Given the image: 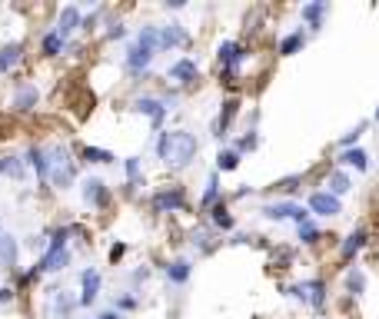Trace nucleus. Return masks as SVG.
Returning a JSON list of instances; mask_svg holds the SVG:
<instances>
[{
	"instance_id": "nucleus-1",
	"label": "nucleus",
	"mask_w": 379,
	"mask_h": 319,
	"mask_svg": "<svg viewBox=\"0 0 379 319\" xmlns=\"http://www.w3.org/2000/svg\"><path fill=\"white\" fill-rule=\"evenodd\" d=\"M157 156L164 160L170 170H187L197 154H200V140L187 133V130H160V137H157Z\"/></svg>"
},
{
	"instance_id": "nucleus-2",
	"label": "nucleus",
	"mask_w": 379,
	"mask_h": 319,
	"mask_svg": "<svg viewBox=\"0 0 379 319\" xmlns=\"http://www.w3.org/2000/svg\"><path fill=\"white\" fill-rule=\"evenodd\" d=\"M157 50H160V27H153V24L140 27L137 40L126 47V70L130 74H147Z\"/></svg>"
},
{
	"instance_id": "nucleus-3",
	"label": "nucleus",
	"mask_w": 379,
	"mask_h": 319,
	"mask_svg": "<svg viewBox=\"0 0 379 319\" xmlns=\"http://www.w3.org/2000/svg\"><path fill=\"white\" fill-rule=\"evenodd\" d=\"M77 177V163L70 150L63 147V143H53L47 147V183H53L57 190H67Z\"/></svg>"
},
{
	"instance_id": "nucleus-4",
	"label": "nucleus",
	"mask_w": 379,
	"mask_h": 319,
	"mask_svg": "<svg viewBox=\"0 0 379 319\" xmlns=\"http://www.w3.org/2000/svg\"><path fill=\"white\" fill-rule=\"evenodd\" d=\"M173 103H177V97H170V100H164V97H137V100L130 103V110H133V114L150 116V123L160 130L164 127V120H166V114L173 110Z\"/></svg>"
},
{
	"instance_id": "nucleus-5",
	"label": "nucleus",
	"mask_w": 379,
	"mask_h": 319,
	"mask_svg": "<svg viewBox=\"0 0 379 319\" xmlns=\"http://www.w3.org/2000/svg\"><path fill=\"white\" fill-rule=\"evenodd\" d=\"M260 213H263L266 219H277V223L293 219L296 226L310 219V210H306L303 203H296V200H277V203H266V206H260Z\"/></svg>"
},
{
	"instance_id": "nucleus-6",
	"label": "nucleus",
	"mask_w": 379,
	"mask_h": 319,
	"mask_svg": "<svg viewBox=\"0 0 379 319\" xmlns=\"http://www.w3.org/2000/svg\"><path fill=\"white\" fill-rule=\"evenodd\" d=\"M286 293L296 296L300 303H306V306H313V309H323L329 299V290L323 280H303V283H296V286H290Z\"/></svg>"
},
{
	"instance_id": "nucleus-7",
	"label": "nucleus",
	"mask_w": 379,
	"mask_h": 319,
	"mask_svg": "<svg viewBox=\"0 0 379 319\" xmlns=\"http://www.w3.org/2000/svg\"><path fill=\"white\" fill-rule=\"evenodd\" d=\"M67 266H70V250H67V246H47V253L40 256V263L27 273L24 280L30 283V280H37L40 273H60V269H67Z\"/></svg>"
},
{
	"instance_id": "nucleus-8",
	"label": "nucleus",
	"mask_w": 379,
	"mask_h": 319,
	"mask_svg": "<svg viewBox=\"0 0 379 319\" xmlns=\"http://www.w3.org/2000/svg\"><path fill=\"white\" fill-rule=\"evenodd\" d=\"M216 57H220L223 74H227V77H237V74H240V67H243V60H246V47H240L237 40H223V43L216 47Z\"/></svg>"
},
{
	"instance_id": "nucleus-9",
	"label": "nucleus",
	"mask_w": 379,
	"mask_h": 319,
	"mask_svg": "<svg viewBox=\"0 0 379 319\" xmlns=\"http://www.w3.org/2000/svg\"><path fill=\"white\" fill-rule=\"evenodd\" d=\"M80 196H84V203H87L90 210H107V203H110V190H107V183L97 177H87L80 183Z\"/></svg>"
},
{
	"instance_id": "nucleus-10",
	"label": "nucleus",
	"mask_w": 379,
	"mask_h": 319,
	"mask_svg": "<svg viewBox=\"0 0 379 319\" xmlns=\"http://www.w3.org/2000/svg\"><path fill=\"white\" fill-rule=\"evenodd\" d=\"M183 206H187L183 186H166V190L153 193V210H157V213H180Z\"/></svg>"
},
{
	"instance_id": "nucleus-11",
	"label": "nucleus",
	"mask_w": 379,
	"mask_h": 319,
	"mask_svg": "<svg viewBox=\"0 0 379 319\" xmlns=\"http://www.w3.org/2000/svg\"><path fill=\"white\" fill-rule=\"evenodd\" d=\"M310 213H316V217H340L343 213V200L340 196H333L329 190H316L313 196H310V206H306Z\"/></svg>"
},
{
	"instance_id": "nucleus-12",
	"label": "nucleus",
	"mask_w": 379,
	"mask_h": 319,
	"mask_svg": "<svg viewBox=\"0 0 379 319\" xmlns=\"http://www.w3.org/2000/svg\"><path fill=\"white\" fill-rule=\"evenodd\" d=\"M100 286H103V276L97 266H87L80 273V306H93L97 296H100Z\"/></svg>"
},
{
	"instance_id": "nucleus-13",
	"label": "nucleus",
	"mask_w": 379,
	"mask_h": 319,
	"mask_svg": "<svg viewBox=\"0 0 379 319\" xmlns=\"http://www.w3.org/2000/svg\"><path fill=\"white\" fill-rule=\"evenodd\" d=\"M166 77L173 80V83H180V87H190V83H197V77H200V64L193 57H180V60L170 64Z\"/></svg>"
},
{
	"instance_id": "nucleus-14",
	"label": "nucleus",
	"mask_w": 379,
	"mask_h": 319,
	"mask_svg": "<svg viewBox=\"0 0 379 319\" xmlns=\"http://www.w3.org/2000/svg\"><path fill=\"white\" fill-rule=\"evenodd\" d=\"M77 306H80V296L67 293V290H53L51 293V316L53 319H74Z\"/></svg>"
},
{
	"instance_id": "nucleus-15",
	"label": "nucleus",
	"mask_w": 379,
	"mask_h": 319,
	"mask_svg": "<svg viewBox=\"0 0 379 319\" xmlns=\"http://www.w3.org/2000/svg\"><path fill=\"white\" fill-rule=\"evenodd\" d=\"M37 100H40L37 83L24 80V83H17V90H13L11 107H13V110H20V114H27V110H34V107H37Z\"/></svg>"
},
{
	"instance_id": "nucleus-16",
	"label": "nucleus",
	"mask_w": 379,
	"mask_h": 319,
	"mask_svg": "<svg viewBox=\"0 0 379 319\" xmlns=\"http://www.w3.org/2000/svg\"><path fill=\"white\" fill-rule=\"evenodd\" d=\"M77 27H84V13H80V7H77V4H67V7L60 11V17H57V27H53V30H57V34L67 40L77 30Z\"/></svg>"
},
{
	"instance_id": "nucleus-17",
	"label": "nucleus",
	"mask_w": 379,
	"mask_h": 319,
	"mask_svg": "<svg viewBox=\"0 0 379 319\" xmlns=\"http://www.w3.org/2000/svg\"><path fill=\"white\" fill-rule=\"evenodd\" d=\"M190 34L183 30V24H164L160 27V50H177V47H187Z\"/></svg>"
},
{
	"instance_id": "nucleus-18",
	"label": "nucleus",
	"mask_w": 379,
	"mask_h": 319,
	"mask_svg": "<svg viewBox=\"0 0 379 319\" xmlns=\"http://www.w3.org/2000/svg\"><path fill=\"white\" fill-rule=\"evenodd\" d=\"M240 114V100H223L220 103V116H216V123H213V133L216 137H227V130H230V123H233V116Z\"/></svg>"
},
{
	"instance_id": "nucleus-19",
	"label": "nucleus",
	"mask_w": 379,
	"mask_h": 319,
	"mask_svg": "<svg viewBox=\"0 0 379 319\" xmlns=\"http://www.w3.org/2000/svg\"><path fill=\"white\" fill-rule=\"evenodd\" d=\"M366 243H369V233L363 230V226H356V230L350 233L346 240H343V246H340V256H343V259H353V256L359 253V250H363Z\"/></svg>"
},
{
	"instance_id": "nucleus-20",
	"label": "nucleus",
	"mask_w": 379,
	"mask_h": 319,
	"mask_svg": "<svg viewBox=\"0 0 379 319\" xmlns=\"http://www.w3.org/2000/svg\"><path fill=\"white\" fill-rule=\"evenodd\" d=\"M24 160H27V166L37 173L40 183H47V147H30L24 154Z\"/></svg>"
},
{
	"instance_id": "nucleus-21",
	"label": "nucleus",
	"mask_w": 379,
	"mask_h": 319,
	"mask_svg": "<svg viewBox=\"0 0 379 319\" xmlns=\"http://www.w3.org/2000/svg\"><path fill=\"white\" fill-rule=\"evenodd\" d=\"M0 177H11V179H24L27 177V160L24 156H0Z\"/></svg>"
},
{
	"instance_id": "nucleus-22",
	"label": "nucleus",
	"mask_w": 379,
	"mask_h": 319,
	"mask_svg": "<svg viewBox=\"0 0 379 319\" xmlns=\"http://www.w3.org/2000/svg\"><path fill=\"white\" fill-rule=\"evenodd\" d=\"M329 4L326 0H313V4H306L303 11H300V17H303L306 24H310V30H319L323 27V17H326Z\"/></svg>"
},
{
	"instance_id": "nucleus-23",
	"label": "nucleus",
	"mask_w": 379,
	"mask_h": 319,
	"mask_svg": "<svg viewBox=\"0 0 379 319\" xmlns=\"http://www.w3.org/2000/svg\"><path fill=\"white\" fill-rule=\"evenodd\" d=\"M340 163L350 166V170H356V173H366V170H369V156H366V150L353 147V150H343V154H340Z\"/></svg>"
},
{
	"instance_id": "nucleus-24",
	"label": "nucleus",
	"mask_w": 379,
	"mask_h": 319,
	"mask_svg": "<svg viewBox=\"0 0 379 319\" xmlns=\"http://www.w3.org/2000/svg\"><path fill=\"white\" fill-rule=\"evenodd\" d=\"M20 60H24V43H7V47H0V74L13 70Z\"/></svg>"
},
{
	"instance_id": "nucleus-25",
	"label": "nucleus",
	"mask_w": 379,
	"mask_h": 319,
	"mask_svg": "<svg viewBox=\"0 0 379 319\" xmlns=\"http://www.w3.org/2000/svg\"><path fill=\"white\" fill-rule=\"evenodd\" d=\"M17 263V236L11 233H0V266L11 269Z\"/></svg>"
},
{
	"instance_id": "nucleus-26",
	"label": "nucleus",
	"mask_w": 379,
	"mask_h": 319,
	"mask_svg": "<svg viewBox=\"0 0 379 319\" xmlns=\"http://www.w3.org/2000/svg\"><path fill=\"white\" fill-rule=\"evenodd\" d=\"M190 273H193V263L190 259H173L170 266H166V280L173 283V286H183L190 280Z\"/></svg>"
},
{
	"instance_id": "nucleus-27",
	"label": "nucleus",
	"mask_w": 379,
	"mask_h": 319,
	"mask_svg": "<svg viewBox=\"0 0 379 319\" xmlns=\"http://www.w3.org/2000/svg\"><path fill=\"white\" fill-rule=\"evenodd\" d=\"M306 47V34L303 30H293L286 37L279 40V57H293V53H300Z\"/></svg>"
},
{
	"instance_id": "nucleus-28",
	"label": "nucleus",
	"mask_w": 379,
	"mask_h": 319,
	"mask_svg": "<svg viewBox=\"0 0 379 319\" xmlns=\"http://www.w3.org/2000/svg\"><path fill=\"white\" fill-rule=\"evenodd\" d=\"M326 186H329V193H333V196H346V193H350V186H353V179H350V173H346V170H333V173H329V179H326Z\"/></svg>"
},
{
	"instance_id": "nucleus-29",
	"label": "nucleus",
	"mask_w": 379,
	"mask_h": 319,
	"mask_svg": "<svg viewBox=\"0 0 379 319\" xmlns=\"http://www.w3.org/2000/svg\"><path fill=\"white\" fill-rule=\"evenodd\" d=\"M210 219H213L216 230H233V226H237V219H233V213L227 210V203H223V200H220L216 206H210Z\"/></svg>"
},
{
	"instance_id": "nucleus-30",
	"label": "nucleus",
	"mask_w": 379,
	"mask_h": 319,
	"mask_svg": "<svg viewBox=\"0 0 379 319\" xmlns=\"http://www.w3.org/2000/svg\"><path fill=\"white\" fill-rule=\"evenodd\" d=\"M63 47H67V40H63L57 30H47L44 40H40V50H44V57H60Z\"/></svg>"
},
{
	"instance_id": "nucleus-31",
	"label": "nucleus",
	"mask_w": 379,
	"mask_h": 319,
	"mask_svg": "<svg viewBox=\"0 0 379 319\" xmlns=\"http://www.w3.org/2000/svg\"><path fill=\"white\" fill-rule=\"evenodd\" d=\"M240 160L243 156L233 150V147H227V150H220L216 154V173H233L237 166H240Z\"/></svg>"
},
{
	"instance_id": "nucleus-32",
	"label": "nucleus",
	"mask_w": 379,
	"mask_h": 319,
	"mask_svg": "<svg viewBox=\"0 0 379 319\" xmlns=\"http://www.w3.org/2000/svg\"><path fill=\"white\" fill-rule=\"evenodd\" d=\"M220 203V173H210V179H206V190H203V200H200V206L203 210H210V206H216Z\"/></svg>"
},
{
	"instance_id": "nucleus-33",
	"label": "nucleus",
	"mask_w": 379,
	"mask_h": 319,
	"mask_svg": "<svg viewBox=\"0 0 379 319\" xmlns=\"http://www.w3.org/2000/svg\"><path fill=\"white\" fill-rule=\"evenodd\" d=\"M346 290H350V293L353 296H363L366 293V273H363V269H350V273H346Z\"/></svg>"
},
{
	"instance_id": "nucleus-34",
	"label": "nucleus",
	"mask_w": 379,
	"mask_h": 319,
	"mask_svg": "<svg viewBox=\"0 0 379 319\" xmlns=\"http://www.w3.org/2000/svg\"><path fill=\"white\" fill-rule=\"evenodd\" d=\"M80 156H84V160H87V163H114L117 156L110 154V150H100V147H84V150H80Z\"/></svg>"
},
{
	"instance_id": "nucleus-35",
	"label": "nucleus",
	"mask_w": 379,
	"mask_h": 319,
	"mask_svg": "<svg viewBox=\"0 0 379 319\" xmlns=\"http://www.w3.org/2000/svg\"><path fill=\"white\" fill-rule=\"evenodd\" d=\"M124 170H126V186H140V179H143L140 156H130V160H124Z\"/></svg>"
},
{
	"instance_id": "nucleus-36",
	"label": "nucleus",
	"mask_w": 379,
	"mask_h": 319,
	"mask_svg": "<svg viewBox=\"0 0 379 319\" xmlns=\"http://www.w3.org/2000/svg\"><path fill=\"white\" fill-rule=\"evenodd\" d=\"M296 233H300V243H303V246H313V243H319V226H316L313 219L300 223V226H296Z\"/></svg>"
},
{
	"instance_id": "nucleus-37",
	"label": "nucleus",
	"mask_w": 379,
	"mask_h": 319,
	"mask_svg": "<svg viewBox=\"0 0 379 319\" xmlns=\"http://www.w3.org/2000/svg\"><path fill=\"white\" fill-rule=\"evenodd\" d=\"M256 147H260V133H256V130H250V133H243L240 140H237V147H233V150L243 156V154H253Z\"/></svg>"
},
{
	"instance_id": "nucleus-38",
	"label": "nucleus",
	"mask_w": 379,
	"mask_h": 319,
	"mask_svg": "<svg viewBox=\"0 0 379 319\" xmlns=\"http://www.w3.org/2000/svg\"><path fill=\"white\" fill-rule=\"evenodd\" d=\"M193 246H197L200 253H210V250H213V233H210V230H197V233H193Z\"/></svg>"
},
{
	"instance_id": "nucleus-39",
	"label": "nucleus",
	"mask_w": 379,
	"mask_h": 319,
	"mask_svg": "<svg viewBox=\"0 0 379 319\" xmlns=\"http://www.w3.org/2000/svg\"><path fill=\"white\" fill-rule=\"evenodd\" d=\"M363 133H366V123H359V127H353V130H350V133H343L340 147H343V150H353V147H356V140H359Z\"/></svg>"
},
{
	"instance_id": "nucleus-40",
	"label": "nucleus",
	"mask_w": 379,
	"mask_h": 319,
	"mask_svg": "<svg viewBox=\"0 0 379 319\" xmlns=\"http://www.w3.org/2000/svg\"><path fill=\"white\" fill-rule=\"evenodd\" d=\"M124 34H126V27L120 24V20H114V24H110V30H107V37H110V40H120Z\"/></svg>"
},
{
	"instance_id": "nucleus-41",
	"label": "nucleus",
	"mask_w": 379,
	"mask_h": 319,
	"mask_svg": "<svg viewBox=\"0 0 379 319\" xmlns=\"http://www.w3.org/2000/svg\"><path fill=\"white\" fill-rule=\"evenodd\" d=\"M120 309H137V296H120V299H117V313H120Z\"/></svg>"
},
{
	"instance_id": "nucleus-42",
	"label": "nucleus",
	"mask_w": 379,
	"mask_h": 319,
	"mask_svg": "<svg viewBox=\"0 0 379 319\" xmlns=\"http://www.w3.org/2000/svg\"><path fill=\"white\" fill-rule=\"evenodd\" d=\"M13 303V290L11 286H0V306H11Z\"/></svg>"
},
{
	"instance_id": "nucleus-43",
	"label": "nucleus",
	"mask_w": 379,
	"mask_h": 319,
	"mask_svg": "<svg viewBox=\"0 0 379 319\" xmlns=\"http://www.w3.org/2000/svg\"><path fill=\"white\" fill-rule=\"evenodd\" d=\"M124 253H126V246H124V243H117L114 250H110V259H114V263H117V259H120V256H124Z\"/></svg>"
},
{
	"instance_id": "nucleus-44",
	"label": "nucleus",
	"mask_w": 379,
	"mask_h": 319,
	"mask_svg": "<svg viewBox=\"0 0 379 319\" xmlns=\"http://www.w3.org/2000/svg\"><path fill=\"white\" fill-rule=\"evenodd\" d=\"M90 319H120V313L114 309V313H100V316H90Z\"/></svg>"
},
{
	"instance_id": "nucleus-45",
	"label": "nucleus",
	"mask_w": 379,
	"mask_h": 319,
	"mask_svg": "<svg viewBox=\"0 0 379 319\" xmlns=\"http://www.w3.org/2000/svg\"><path fill=\"white\" fill-rule=\"evenodd\" d=\"M376 120H379V107H376Z\"/></svg>"
}]
</instances>
